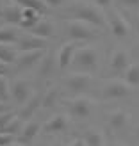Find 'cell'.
I'll list each match as a JSON object with an SVG mask.
<instances>
[{"mask_svg":"<svg viewBox=\"0 0 139 146\" xmlns=\"http://www.w3.org/2000/svg\"><path fill=\"white\" fill-rule=\"evenodd\" d=\"M70 14H71V20H82L86 23H91L96 29L104 27L105 25V16L102 14L100 7L96 5H89V4H77V5H71L70 7Z\"/></svg>","mask_w":139,"mask_h":146,"instance_id":"cell-1","label":"cell"},{"mask_svg":"<svg viewBox=\"0 0 139 146\" xmlns=\"http://www.w3.org/2000/svg\"><path fill=\"white\" fill-rule=\"evenodd\" d=\"M71 66L75 71H82V73H91L96 70L98 66V55L94 52V48L91 46H82L77 50L75 57H73Z\"/></svg>","mask_w":139,"mask_h":146,"instance_id":"cell-2","label":"cell"},{"mask_svg":"<svg viewBox=\"0 0 139 146\" xmlns=\"http://www.w3.org/2000/svg\"><path fill=\"white\" fill-rule=\"evenodd\" d=\"M66 31L71 41H89L93 38H96V27L91 23H86L82 20H68L66 21Z\"/></svg>","mask_w":139,"mask_h":146,"instance_id":"cell-3","label":"cell"},{"mask_svg":"<svg viewBox=\"0 0 139 146\" xmlns=\"http://www.w3.org/2000/svg\"><path fill=\"white\" fill-rule=\"evenodd\" d=\"M132 86H128L125 80H111L104 86V94L105 100H118V98H125L128 94H132Z\"/></svg>","mask_w":139,"mask_h":146,"instance_id":"cell-4","label":"cell"},{"mask_svg":"<svg viewBox=\"0 0 139 146\" xmlns=\"http://www.w3.org/2000/svg\"><path fill=\"white\" fill-rule=\"evenodd\" d=\"M93 82V78L89 73H82V71H75L73 75H70L66 80H64V84H66L68 91L73 93V94H80L89 89V86Z\"/></svg>","mask_w":139,"mask_h":146,"instance_id":"cell-5","label":"cell"},{"mask_svg":"<svg viewBox=\"0 0 139 146\" xmlns=\"http://www.w3.org/2000/svg\"><path fill=\"white\" fill-rule=\"evenodd\" d=\"M68 109H70V114L75 116L78 119H86L91 116V109H93V102L89 98H84V96H77L70 100L68 104Z\"/></svg>","mask_w":139,"mask_h":146,"instance_id":"cell-6","label":"cell"},{"mask_svg":"<svg viewBox=\"0 0 139 146\" xmlns=\"http://www.w3.org/2000/svg\"><path fill=\"white\" fill-rule=\"evenodd\" d=\"M84 46V41H70L66 45H63V48L59 50V55H57V64H59V68H68L71 66L73 62V57H75L77 50Z\"/></svg>","mask_w":139,"mask_h":146,"instance_id":"cell-7","label":"cell"},{"mask_svg":"<svg viewBox=\"0 0 139 146\" xmlns=\"http://www.w3.org/2000/svg\"><path fill=\"white\" fill-rule=\"evenodd\" d=\"M45 57V50H27V52H20L16 59V68L18 70H31L39 61Z\"/></svg>","mask_w":139,"mask_h":146,"instance_id":"cell-8","label":"cell"},{"mask_svg":"<svg viewBox=\"0 0 139 146\" xmlns=\"http://www.w3.org/2000/svg\"><path fill=\"white\" fill-rule=\"evenodd\" d=\"M32 94H34L32 87L27 80H14L11 84V98L20 105H23L27 100H31Z\"/></svg>","mask_w":139,"mask_h":146,"instance_id":"cell-9","label":"cell"},{"mask_svg":"<svg viewBox=\"0 0 139 146\" xmlns=\"http://www.w3.org/2000/svg\"><path fill=\"white\" fill-rule=\"evenodd\" d=\"M107 21H109V27H111V32L116 36V38H125L128 34V23L118 11L109 13L107 14Z\"/></svg>","mask_w":139,"mask_h":146,"instance_id":"cell-10","label":"cell"},{"mask_svg":"<svg viewBox=\"0 0 139 146\" xmlns=\"http://www.w3.org/2000/svg\"><path fill=\"white\" fill-rule=\"evenodd\" d=\"M18 52H27V50H47V39L38 38V36H32V34H25V36H20L18 39Z\"/></svg>","mask_w":139,"mask_h":146,"instance_id":"cell-11","label":"cell"},{"mask_svg":"<svg viewBox=\"0 0 139 146\" xmlns=\"http://www.w3.org/2000/svg\"><path fill=\"white\" fill-rule=\"evenodd\" d=\"M41 104H43V96H41V94H39V93L32 94L31 100H27L25 104L21 105L18 116H20V118L23 119V121H31V119H32V116H34V112L41 107Z\"/></svg>","mask_w":139,"mask_h":146,"instance_id":"cell-12","label":"cell"},{"mask_svg":"<svg viewBox=\"0 0 139 146\" xmlns=\"http://www.w3.org/2000/svg\"><path fill=\"white\" fill-rule=\"evenodd\" d=\"M39 130H41V127H39L38 121H34V119L27 121L25 127H23V130H21L20 135H18V143L31 146V144L34 143V139H36V135L39 134Z\"/></svg>","mask_w":139,"mask_h":146,"instance_id":"cell-13","label":"cell"},{"mask_svg":"<svg viewBox=\"0 0 139 146\" xmlns=\"http://www.w3.org/2000/svg\"><path fill=\"white\" fill-rule=\"evenodd\" d=\"M130 66V59L128 54L123 50H116L111 55V71L112 73H125L127 68Z\"/></svg>","mask_w":139,"mask_h":146,"instance_id":"cell-14","label":"cell"},{"mask_svg":"<svg viewBox=\"0 0 139 146\" xmlns=\"http://www.w3.org/2000/svg\"><path fill=\"white\" fill-rule=\"evenodd\" d=\"M20 39V29L18 25H2L0 27V45H14Z\"/></svg>","mask_w":139,"mask_h":146,"instance_id":"cell-15","label":"cell"},{"mask_svg":"<svg viewBox=\"0 0 139 146\" xmlns=\"http://www.w3.org/2000/svg\"><path fill=\"white\" fill-rule=\"evenodd\" d=\"M66 128H68V116L57 114L50 121L45 123L43 132L45 134H59V132H63V130H66Z\"/></svg>","mask_w":139,"mask_h":146,"instance_id":"cell-16","label":"cell"},{"mask_svg":"<svg viewBox=\"0 0 139 146\" xmlns=\"http://www.w3.org/2000/svg\"><path fill=\"white\" fill-rule=\"evenodd\" d=\"M43 14L34 11V9H29V7H23V11H21V21H20V29H23V31H29V29H32L38 21L41 20Z\"/></svg>","mask_w":139,"mask_h":146,"instance_id":"cell-17","label":"cell"},{"mask_svg":"<svg viewBox=\"0 0 139 146\" xmlns=\"http://www.w3.org/2000/svg\"><path fill=\"white\" fill-rule=\"evenodd\" d=\"M25 32L32 34V36H38V38L47 39V38H50V36L54 34V29H52V23H48L47 20H43V18H41L32 29H29V31H25Z\"/></svg>","mask_w":139,"mask_h":146,"instance_id":"cell-18","label":"cell"},{"mask_svg":"<svg viewBox=\"0 0 139 146\" xmlns=\"http://www.w3.org/2000/svg\"><path fill=\"white\" fill-rule=\"evenodd\" d=\"M55 68V57L52 54H47L43 59L39 61V66H38V77L39 78H47L54 73Z\"/></svg>","mask_w":139,"mask_h":146,"instance_id":"cell-19","label":"cell"},{"mask_svg":"<svg viewBox=\"0 0 139 146\" xmlns=\"http://www.w3.org/2000/svg\"><path fill=\"white\" fill-rule=\"evenodd\" d=\"M82 139L86 141L87 146H105V135L98 128H89L84 132Z\"/></svg>","mask_w":139,"mask_h":146,"instance_id":"cell-20","label":"cell"},{"mask_svg":"<svg viewBox=\"0 0 139 146\" xmlns=\"http://www.w3.org/2000/svg\"><path fill=\"white\" fill-rule=\"evenodd\" d=\"M128 123V114L125 111H114L109 114V127L112 130H121Z\"/></svg>","mask_w":139,"mask_h":146,"instance_id":"cell-21","label":"cell"},{"mask_svg":"<svg viewBox=\"0 0 139 146\" xmlns=\"http://www.w3.org/2000/svg\"><path fill=\"white\" fill-rule=\"evenodd\" d=\"M21 11H23V7L20 5H9L4 9V20L7 21V23L11 25H18L20 27V21H21Z\"/></svg>","mask_w":139,"mask_h":146,"instance_id":"cell-22","label":"cell"},{"mask_svg":"<svg viewBox=\"0 0 139 146\" xmlns=\"http://www.w3.org/2000/svg\"><path fill=\"white\" fill-rule=\"evenodd\" d=\"M18 55H20V52L16 48H11L7 45H0V61H4L7 64H13V62H16Z\"/></svg>","mask_w":139,"mask_h":146,"instance_id":"cell-23","label":"cell"},{"mask_svg":"<svg viewBox=\"0 0 139 146\" xmlns=\"http://www.w3.org/2000/svg\"><path fill=\"white\" fill-rule=\"evenodd\" d=\"M59 96H61L59 87H52V89H48V91L45 93V96H43V104H41V107H45V109H52V107L57 104Z\"/></svg>","mask_w":139,"mask_h":146,"instance_id":"cell-24","label":"cell"},{"mask_svg":"<svg viewBox=\"0 0 139 146\" xmlns=\"http://www.w3.org/2000/svg\"><path fill=\"white\" fill-rule=\"evenodd\" d=\"M123 75H125V82L128 86L137 87L139 86V64H130Z\"/></svg>","mask_w":139,"mask_h":146,"instance_id":"cell-25","label":"cell"},{"mask_svg":"<svg viewBox=\"0 0 139 146\" xmlns=\"http://www.w3.org/2000/svg\"><path fill=\"white\" fill-rule=\"evenodd\" d=\"M25 123H27V121H23V119L20 118V116H16V118H14V119L9 123V125H7V127L4 128V132H5V134H11V135H16V137H18V135H20V132L23 130Z\"/></svg>","mask_w":139,"mask_h":146,"instance_id":"cell-26","label":"cell"},{"mask_svg":"<svg viewBox=\"0 0 139 146\" xmlns=\"http://www.w3.org/2000/svg\"><path fill=\"white\" fill-rule=\"evenodd\" d=\"M21 7H29V9H34V11H38V13H45L47 9V4H45V0H21L20 2Z\"/></svg>","mask_w":139,"mask_h":146,"instance_id":"cell-27","label":"cell"},{"mask_svg":"<svg viewBox=\"0 0 139 146\" xmlns=\"http://www.w3.org/2000/svg\"><path fill=\"white\" fill-rule=\"evenodd\" d=\"M9 96H11V84L7 77L0 75V100H7Z\"/></svg>","mask_w":139,"mask_h":146,"instance_id":"cell-28","label":"cell"},{"mask_svg":"<svg viewBox=\"0 0 139 146\" xmlns=\"http://www.w3.org/2000/svg\"><path fill=\"white\" fill-rule=\"evenodd\" d=\"M16 116H18V114L14 112V111H7V112H4V114H0V132H4V128L9 125V123L16 118Z\"/></svg>","mask_w":139,"mask_h":146,"instance_id":"cell-29","label":"cell"},{"mask_svg":"<svg viewBox=\"0 0 139 146\" xmlns=\"http://www.w3.org/2000/svg\"><path fill=\"white\" fill-rule=\"evenodd\" d=\"M14 141H18L16 135H11V134H5V132H0V146H9Z\"/></svg>","mask_w":139,"mask_h":146,"instance_id":"cell-30","label":"cell"},{"mask_svg":"<svg viewBox=\"0 0 139 146\" xmlns=\"http://www.w3.org/2000/svg\"><path fill=\"white\" fill-rule=\"evenodd\" d=\"M120 4L125 5V7H137L139 5V0H120Z\"/></svg>","mask_w":139,"mask_h":146,"instance_id":"cell-31","label":"cell"},{"mask_svg":"<svg viewBox=\"0 0 139 146\" xmlns=\"http://www.w3.org/2000/svg\"><path fill=\"white\" fill-rule=\"evenodd\" d=\"M7 73H9V64L4 62V61H0V75L7 77Z\"/></svg>","mask_w":139,"mask_h":146,"instance_id":"cell-32","label":"cell"},{"mask_svg":"<svg viewBox=\"0 0 139 146\" xmlns=\"http://www.w3.org/2000/svg\"><path fill=\"white\" fill-rule=\"evenodd\" d=\"M112 0H94V4H96V7H109L111 5Z\"/></svg>","mask_w":139,"mask_h":146,"instance_id":"cell-33","label":"cell"},{"mask_svg":"<svg viewBox=\"0 0 139 146\" xmlns=\"http://www.w3.org/2000/svg\"><path fill=\"white\" fill-rule=\"evenodd\" d=\"M63 2H64V0H45L47 5H61Z\"/></svg>","mask_w":139,"mask_h":146,"instance_id":"cell-34","label":"cell"},{"mask_svg":"<svg viewBox=\"0 0 139 146\" xmlns=\"http://www.w3.org/2000/svg\"><path fill=\"white\" fill-rule=\"evenodd\" d=\"M68 146H87V144H86L84 139H77V141H73L71 144H68Z\"/></svg>","mask_w":139,"mask_h":146,"instance_id":"cell-35","label":"cell"},{"mask_svg":"<svg viewBox=\"0 0 139 146\" xmlns=\"http://www.w3.org/2000/svg\"><path fill=\"white\" fill-rule=\"evenodd\" d=\"M7 111H9V107L4 104V100H0V114H4V112H7Z\"/></svg>","mask_w":139,"mask_h":146,"instance_id":"cell-36","label":"cell"},{"mask_svg":"<svg viewBox=\"0 0 139 146\" xmlns=\"http://www.w3.org/2000/svg\"><path fill=\"white\" fill-rule=\"evenodd\" d=\"M9 146H27V144H21V143H13V144H9Z\"/></svg>","mask_w":139,"mask_h":146,"instance_id":"cell-37","label":"cell"},{"mask_svg":"<svg viewBox=\"0 0 139 146\" xmlns=\"http://www.w3.org/2000/svg\"><path fill=\"white\" fill-rule=\"evenodd\" d=\"M136 29H137V34H139V16H137V21H136Z\"/></svg>","mask_w":139,"mask_h":146,"instance_id":"cell-38","label":"cell"},{"mask_svg":"<svg viewBox=\"0 0 139 146\" xmlns=\"http://www.w3.org/2000/svg\"><path fill=\"white\" fill-rule=\"evenodd\" d=\"M111 146H125V144H121V143H114V144H111Z\"/></svg>","mask_w":139,"mask_h":146,"instance_id":"cell-39","label":"cell"},{"mask_svg":"<svg viewBox=\"0 0 139 146\" xmlns=\"http://www.w3.org/2000/svg\"><path fill=\"white\" fill-rule=\"evenodd\" d=\"M4 14V9H2V4H0V16H2Z\"/></svg>","mask_w":139,"mask_h":146,"instance_id":"cell-40","label":"cell"},{"mask_svg":"<svg viewBox=\"0 0 139 146\" xmlns=\"http://www.w3.org/2000/svg\"><path fill=\"white\" fill-rule=\"evenodd\" d=\"M136 134H137V139H139V127H137V130H136Z\"/></svg>","mask_w":139,"mask_h":146,"instance_id":"cell-41","label":"cell"},{"mask_svg":"<svg viewBox=\"0 0 139 146\" xmlns=\"http://www.w3.org/2000/svg\"><path fill=\"white\" fill-rule=\"evenodd\" d=\"M54 146H63V143H55V144H54Z\"/></svg>","mask_w":139,"mask_h":146,"instance_id":"cell-42","label":"cell"},{"mask_svg":"<svg viewBox=\"0 0 139 146\" xmlns=\"http://www.w3.org/2000/svg\"><path fill=\"white\" fill-rule=\"evenodd\" d=\"M14 2H18V4H20V2H21V0H14Z\"/></svg>","mask_w":139,"mask_h":146,"instance_id":"cell-43","label":"cell"},{"mask_svg":"<svg viewBox=\"0 0 139 146\" xmlns=\"http://www.w3.org/2000/svg\"><path fill=\"white\" fill-rule=\"evenodd\" d=\"M0 27H2V21H0Z\"/></svg>","mask_w":139,"mask_h":146,"instance_id":"cell-44","label":"cell"}]
</instances>
